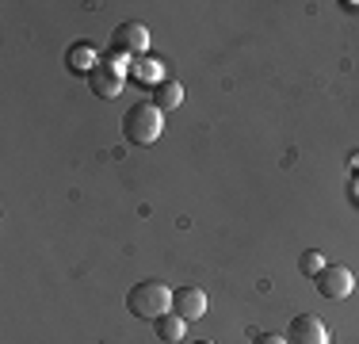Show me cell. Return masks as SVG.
<instances>
[{
  "label": "cell",
  "instance_id": "cell-1",
  "mask_svg": "<svg viewBox=\"0 0 359 344\" xmlns=\"http://www.w3.org/2000/svg\"><path fill=\"white\" fill-rule=\"evenodd\" d=\"M126 310L142 322H157V317L172 314V291L161 279H142L126 291Z\"/></svg>",
  "mask_w": 359,
  "mask_h": 344
},
{
  "label": "cell",
  "instance_id": "cell-2",
  "mask_svg": "<svg viewBox=\"0 0 359 344\" xmlns=\"http://www.w3.org/2000/svg\"><path fill=\"white\" fill-rule=\"evenodd\" d=\"M161 126H165V111L153 100H138L126 107L123 115V134L130 145H153L161 138Z\"/></svg>",
  "mask_w": 359,
  "mask_h": 344
},
{
  "label": "cell",
  "instance_id": "cell-3",
  "mask_svg": "<svg viewBox=\"0 0 359 344\" xmlns=\"http://www.w3.org/2000/svg\"><path fill=\"white\" fill-rule=\"evenodd\" d=\"M313 279H318V291L325 298H332V303H340V298H348L355 291V275H352V268H344V264H325Z\"/></svg>",
  "mask_w": 359,
  "mask_h": 344
},
{
  "label": "cell",
  "instance_id": "cell-4",
  "mask_svg": "<svg viewBox=\"0 0 359 344\" xmlns=\"http://www.w3.org/2000/svg\"><path fill=\"white\" fill-rule=\"evenodd\" d=\"M111 50L115 54H138L145 58V50H149V27L145 23H118L115 34H111Z\"/></svg>",
  "mask_w": 359,
  "mask_h": 344
},
{
  "label": "cell",
  "instance_id": "cell-5",
  "mask_svg": "<svg viewBox=\"0 0 359 344\" xmlns=\"http://www.w3.org/2000/svg\"><path fill=\"white\" fill-rule=\"evenodd\" d=\"M287 344H329V329H325L321 317L298 314L287 329Z\"/></svg>",
  "mask_w": 359,
  "mask_h": 344
},
{
  "label": "cell",
  "instance_id": "cell-6",
  "mask_svg": "<svg viewBox=\"0 0 359 344\" xmlns=\"http://www.w3.org/2000/svg\"><path fill=\"white\" fill-rule=\"evenodd\" d=\"M88 88L96 100H115L123 92V69L118 65H96L88 73Z\"/></svg>",
  "mask_w": 359,
  "mask_h": 344
},
{
  "label": "cell",
  "instance_id": "cell-7",
  "mask_svg": "<svg viewBox=\"0 0 359 344\" xmlns=\"http://www.w3.org/2000/svg\"><path fill=\"white\" fill-rule=\"evenodd\" d=\"M172 314H180L184 322H199V317H207V291L180 287L172 295Z\"/></svg>",
  "mask_w": 359,
  "mask_h": 344
},
{
  "label": "cell",
  "instance_id": "cell-8",
  "mask_svg": "<svg viewBox=\"0 0 359 344\" xmlns=\"http://www.w3.org/2000/svg\"><path fill=\"white\" fill-rule=\"evenodd\" d=\"M130 77H134L138 84L157 88V84L165 81V65H161L157 58H134V62H130Z\"/></svg>",
  "mask_w": 359,
  "mask_h": 344
},
{
  "label": "cell",
  "instance_id": "cell-9",
  "mask_svg": "<svg viewBox=\"0 0 359 344\" xmlns=\"http://www.w3.org/2000/svg\"><path fill=\"white\" fill-rule=\"evenodd\" d=\"M65 65L73 69V73H92V69H96L100 62H96V50L88 46V42H73L69 50H65Z\"/></svg>",
  "mask_w": 359,
  "mask_h": 344
},
{
  "label": "cell",
  "instance_id": "cell-10",
  "mask_svg": "<svg viewBox=\"0 0 359 344\" xmlns=\"http://www.w3.org/2000/svg\"><path fill=\"white\" fill-rule=\"evenodd\" d=\"M184 329H187V322L180 314H165V317L153 322V333H157L161 344H180V340H184Z\"/></svg>",
  "mask_w": 359,
  "mask_h": 344
},
{
  "label": "cell",
  "instance_id": "cell-11",
  "mask_svg": "<svg viewBox=\"0 0 359 344\" xmlns=\"http://www.w3.org/2000/svg\"><path fill=\"white\" fill-rule=\"evenodd\" d=\"M153 103H157L161 111H168V107H180L184 103V88H180V81H161L157 88H153Z\"/></svg>",
  "mask_w": 359,
  "mask_h": 344
},
{
  "label": "cell",
  "instance_id": "cell-12",
  "mask_svg": "<svg viewBox=\"0 0 359 344\" xmlns=\"http://www.w3.org/2000/svg\"><path fill=\"white\" fill-rule=\"evenodd\" d=\"M325 268V256L318 253V249H310V253H302V272L306 275H318Z\"/></svg>",
  "mask_w": 359,
  "mask_h": 344
},
{
  "label": "cell",
  "instance_id": "cell-13",
  "mask_svg": "<svg viewBox=\"0 0 359 344\" xmlns=\"http://www.w3.org/2000/svg\"><path fill=\"white\" fill-rule=\"evenodd\" d=\"M252 344H287V337H279V333H260V337H252Z\"/></svg>",
  "mask_w": 359,
  "mask_h": 344
},
{
  "label": "cell",
  "instance_id": "cell-14",
  "mask_svg": "<svg viewBox=\"0 0 359 344\" xmlns=\"http://www.w3.org/2000/svg\"><path fill=\"white\" fill-rule=\"evenodd\" d=\"M352 165H355V172H359V153H355V157H352Z\"/></svg>",
  "mask_w": 359,
  "mask_h": 344
},
{
  "label": "cell",
  "instance_id": "cell-15",
  "mask_svg": "<svg viewBox=\"0 0 359 344\" xmlns=\"http://www.w3.org/2000/svg\"><path fill=\"white\" fill-rule=\"evenodd\" d=\"M195 344H215V340H195Z\"/></svg>",
  "mask_w": 359,
  "mask_h": 344
}]
</instances>
